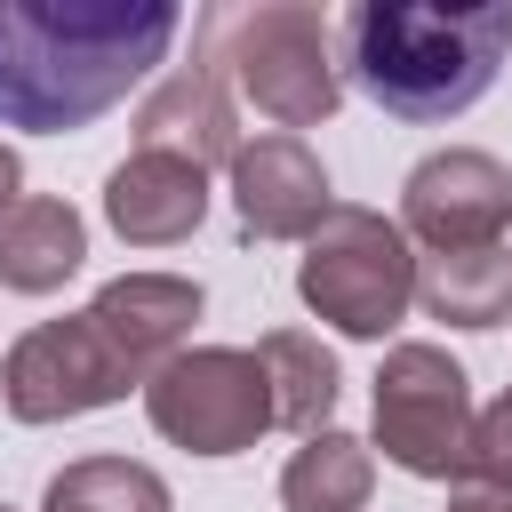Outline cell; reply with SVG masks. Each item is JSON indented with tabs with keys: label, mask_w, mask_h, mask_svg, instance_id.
Here are the masks:
<instances>
[{
	"label": "cell",
	"mask_w": 512,
	"mask_h": 512,
	"mask_svg": "<svg viewBox=\"0 0 512 512\" xmlns=\"http://www.w3.org/2000/svg\"><path fill=\"white\" fill-rule=\"evenodd\" d=\"M144 392V368L104 336V320L80 304L64 320H40L8 344L0 360V400L16 424H64V416H88V408H112Z\"/></svg>",
	"instance_id": "obj_6"
},
{
	"label": "cell",
	"mask_w": 512,
	"mask_h": 512,
	"mask_svg": "<svg viewBox=\"0 0 512 512\" xmlns=\"http://www.w3.org/2000/svg\"><path fill=\"white\" fill-rule=\"evenodd\" d=\"M416 304L448 328H504L512 320V256L504 248L416 256Z\"/></svg>",
	"instance_id": "obj_14"
},
{
	"label": "cell",
	"mask_w": 512,
	"mask_h": 512,
	"mask_svg": "<svg viewBox=\"0 0 512 512\" xmlns=\"http://www.w3.org/2000/svg\"><path fill=\"white\" fill-rule=\"evenodd\" d=\"M472 472H488V480H512V384L480 408V424H472ZM464 472V480H472Z\"/></svg>",
	"instance_id": "obj_18"
},
{
	"label": "cell",
	"mask_w": 512,
	"mask_h": 512,
	"mask_svg": "<svg viewBox=\"0 0 512 512\" xmlns=\"http://www.w3.org/2000/svg\"><path fill=\"white\" fill-rule=\"evenodd\" d=\"M136 152H176L192 168H232L240 152V120H232V96H224V72L200 56V64H176L144 104H136Z\"/></svg>",
	"instance_id": "obj_11"
},
{
	"label": "cell",
	"mask_w": 512,
	"mask_h": 512,
	"mask_svg": "<svg viewBox=\"0 0 512 512\" xmlns=\"http://www.w3.org/2000/svg\"><path fill=\"white\" fill-rule=\"evenodd\" d=\"M512 56V8H416V0H352L344 8V64L392 120H456L488 96L496 64Z\"/></svg>",
	"instance_id": "obj_2"
},
{
	"label": "cell",
	"mask_w": 512,
	"mask_h": 512,
	"mask_svg": "<svg viewBox=\"0 0 512 512\" xmlns=\"http://www.w3.org/2000/svg\"><path fill=\"white\" fill-rule=\"evenodd\" d=\"M232 208H240V240H312L336 208L328 168L304 136L272 128L256 144L232 152Z\"/></svg>",
	"instance_id": "obj_9"
},
{
	"label": "cell",
	"mask_w": 512,
	"mask_h": 512,
	"mask_svg": "<svg viewBox=\"0 0 512 512\" xmlns=\"http://www.w3.org/2000/svg\"><path fill=\"white\" fill-rule=\"evenodd\" d=\"M16 200H24V168H16V152L0 144V216H8Z\"/></svg>",
	"instance_id": "obj_20"
},
{
	"label": "cell",
	"mask_w": 512,
	"mask_h": 512,
	"mask_svg": "<svg viewBox=\"0 0 512 512\" xmlns=\"http://www.w3.org/2000/svg\"><path fill=\"white\" fill-rule=\"evenodd\" d=\"M40 512H176L168 480L152 464H128V456H80L48 480Z\"/></svg>",
	"instance_id": "obj_17"
},
{
	"label": "cell",
	"mask_w": 512,
	"mask_h": 512,
	"mask_svg": "<svg viewBox=\"0 0 512 512\" xmlns=\"http://www.w3.org/2000/svg\"><path fill=\"white\" fill-rule=\"evenodd\" d=\"M448 512H512V480L472 472V480H456V488H448Z\"/></svg>",
	"instance_id": "obj_19"
},
{
	"label": "cell",
	"mask_w": 512,
	"mask_h": 512,
	"mask_svg": "<svg viewBox=\"0 0 512 512\" xmlns=\"http://www.w3.org/2000/svg\"><path fill=\"white\" fill-rule=\"evenodd\" d=\"M200 280H184V272H120V280H104L96 296H88V312L104 320V336L144 368V384L176 360V352H192V320H200Z\"/></svg>",
	"instance_id": "obj_12"
},
{
	"label": "cell",
	"mask_w": 512,
	"mask_h": 512,
	"mask_svg": "<svg viewBox=\"0 0 512 512\" xmlns=\"http://www.w3.org/2000/svg\"><path fill=\"white\" fill-rule=\"evenodd\" d=\"M0 512H8V504H0Z\"/></svg>",
	"instance_id": "obj_21"
},
{
	"label": "cell",
	"mask_w": 512,
	"mask_h": 512,
	"mask_svg": "<svg viewBox=\"0 0 512 512\" xmlns=\"http://www.w3.org/2000/svg\"><path fill=\"white\" fill-rule=\"evenodd\" d=\"M256 360H264V376H272V424H288V432H328V408H336V392H344V376H336V352L320 344V336H304V328H272L264 344H256Z\"/></svg>",
	"instance_id": "obj_15"
},
{
	"label": "cell",
	"mask_w": 512,
	"mask_h": 512,
	"mask_svg": "<svg viewBox=\"0 0 512 512\" xmlns=\"http://www.w3.org/2000/svg\"><path fill=\"white\" fill-rule=\"evenodd\" d=\"M472 376L440 344H392L376 368V448L408 480H464L472 472Z\"/></svg>",
	"instance_id": "obj_5"
},
{
	"label": "cell",
	"mask_w": 512,
	"mask_h": 512,
	"mask_svg": "<svg viewBox=\"0 0 512 512\" xmlns=\"http://www.w3.org/2000/svg\"><path fill=\"white\" fill-rule=\"evenodd\" d=\"M224 32H232V56L224 64H232L240 96L264 120H280L288 136L336 120L344 80H336V48H328V16L312 0H256Z\"/></svg>",
	"instance_id": "obj_4"
},
{
	"label": "cell",
	"mask_w": 512,
	"mask_h": 512,
	"mask_svg": "<svg viewBox=\"0 0 512 512\" xmlns=\"http://www.w3.org/2000/svg\"><path fill=\"white\" fill-rule=\"evenodd\" d=\"M296 296L328 328H344L360 344H384L408 320V304H416V248H408V232L384 208L336 200L328 224L296 256Z\"/></svg>",
	"instance_id": "obj_3"
},
{
	"label": "cell",
	"mask_w": 512,
	"mask_h": 512,
	"mask_svg": "<svg viewBox=\"0 0 512 512\" xmlns=\"http://www.w3.org/2000/svg\"><path fill=\"white\" fill-rule=\"evenodd\" d=\"M200 216H208V168L176 152H128L104 176V224L128 248H176L200 232Z\"/></svg>",
	"instance_id": "obj_10"
},
{
	"label": "cell",
	"mask_w": 512,
	"mask_h": 512,
	"mask_svg": "<svg viewBox=\"0 0 512 512\" xmlns=\"http://www.w3.org/2000/svg\"><path fill=\"white\" fill-rule=\"evenodd\" d=\"M184 16L168 0H0V128L72 136L168 64Z\"/></svg>",
	"instance_id": "obj_1"
},
{
	"label": "cell",
	"mask_w": 512,
	"mask_h": 512,
	"mask_svg": "<svg viewBox=\"0 0 512 512\" xmlns=\"http://www.w3.org/2000/svg\"><path fill=\"white\" fill-rule=\"evenodd\" d=\"M144 416L192 456H240L272 432V376L240 344H192L144 384Z\"/></svg>",
	"instance_id": "obj_7"
},
{
	"label": "cell",
	"mask_w": 512,
	"mask_h": 512,
	"mask_svg": "<svg viewBox=\"0 0 512 512\" xmlns=\"http://www.w3.org/2000/svg\"><path fill=\"white\" fill-rule=\"evenodd\" d=\"M400 232L424 240L432 256H464V248H504L512 232V168L496 152L448 144L424 152L400 184Z\"/></svg>",
	"instance_id": "obj_8"
},
{
	"label": "cell",
	"mask_w": 512,
	"mask_h": 512,
	"mask_svg": "<svg viewBox=\"0 0 512 512\" xmlns=\"http://www.w3.org/2000/svg\"><path fill=\"white\" fill-rule=\"evenodd\" d=\"M88 256V224L72 200H48V192H24L8 216H0V288L16 296H56Z\"/></svg>",
	"instance_id": "obj_13"
},
{
	"label": "cell",
	"mask_w": 512,
	"mask_h": 512,
	"mask_svg": "<svg viewBox=\"0 0 512 512\" xmlns=\"http://www.w3.org/2000/svg\"><path fill=\"white\" fill-rule=\"evenodd\" d=\"M368 488H376V456H368V440H352L336 424L312 432L280 472V504L288 512H360Z\"/></svg>",
	"instance_id": "obj_16"
}]
</instances>
